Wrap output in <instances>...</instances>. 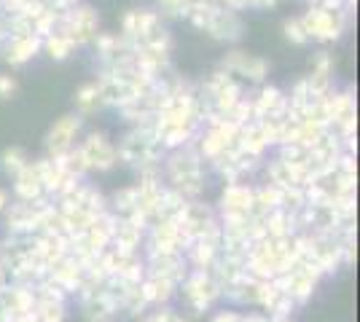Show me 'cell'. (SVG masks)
Masks as SVG:
<instances>
[{"label": "cell", "instance_id": "6da1fadb", "mask_svg": "<svg viewBox=\"0 0 360 322\" xmlns=\"http://www.w3.org/2000/svg\"><path fill=\"white\" fill-rule=\"evenodd\" d=\"M215 322H245V320H240V317H234V314H224V317H218Z\"/></svg>", "mask_w": 360, "mask_h": 322}]
</instances>
